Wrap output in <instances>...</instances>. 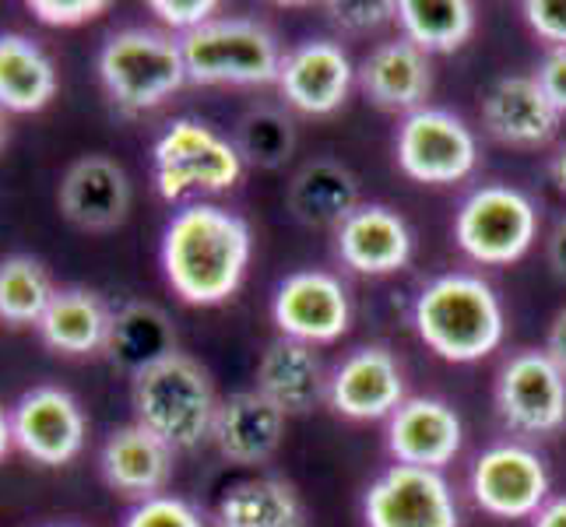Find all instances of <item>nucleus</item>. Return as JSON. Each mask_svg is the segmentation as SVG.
Here are the masks:
<instances>
[{
  "mask_svg": "<svg viewBox=\"0 0 566 527\" xmlns=\"http://www.w3.org/2000/svg\"><path fill=\"white\" fill-rule=\"evenodd\" d=\"M532 527H566V496L545 503L542 510L535 514V524Z\"/></svg>",
  "mask_w": 566,
  "mask_h": 527,
  "instance_id": "nucleus-40",
  "label": "nucleus"
},
{
  "mask_svg": "<svg viewBox=\"0 0 566 527\" xmlns=\"http://www.w3.org/2000/svg\"><path fill=\"white\" fill-rule=\"evenodd\" d=\"M472 496L493 517H535L549 503V472L532 446L496 443L472 467Z\"/></svg>",
  "mask_w": 566,
  "mask_h": 527,
  "instance_id": "nucleus-12",
  "label": "nucleus"
},
{
  "mask_svg": "<svg viewBox=\"0 0 566 527\" xmlns=\"http://www.w3.org/2000/svg\"><path fill=\"white\" fill-rule=\"evenodd\" d=\"M180 50L193 85H271L285 61L279 39L250 18H214L184 35Z\"/></svg>",
  "mask_w": 566,
  "mask_h": 527,
  "instance_id": "nucleus-6",
  "label": "nucleus"
},
{
  "mask_svg": "<svg viewBox=\"0 0 566 527\" xmlns=\"http://www.w3.org/2000/svg\"><path fill=\"white\" fill-rule=\"evenodd\" d=\"M545 351H549V359L566 373V306L553 317L549 324V338H545Z\"/></svg>",
  "mask_w": 566,
  "mask_h": 527,
  "instance_id": "nucleus-38",
  "label": "nucleus"
},
{
  "mask_svg": "<svg viewBox=\"0 0 566 527\" xmlns=\"http://www.w3.org/2000/svg\"><path fill=\"white\" fill-rule=\"evenodd\" d=\"M258 390L279 408V412L289 415H306L327 398V377L321 356L314 351V345L292 341V338H275L258 362Z\"/></svg>",
  "mask_w": 566,
  "mask_h": 527,
  "instance_id": "nucleus-23",
  "label": "nucleus"
},
{
  "mask_svg": "<svg viewBox=\"0 0 566 527\" xmlns=\"http://www.w3.org/2000/svg\"><path fill=\"white\" fill-rule=\"evenodd\" d=\"M285 201L292 219L306 229H342L359 208V180L342 162L314 159L292 176Z\"/></svg>",
  "mask_w": 566,
  "mask_h": 527,
  "instance_id": "nucleus-25",
  "label": "nucleus"
},
{
  "mask_svg": "<svg viewBox=\"0 0 566 527\" xmlns=\"http://www.w3.org/2000/svg\"><path fill=\"white\" fill-rule=\"evenodd\" d=\"M124 527H208V524L187 499L163 493V496L142 499L138 506H134L124 520Z\"/></svg>",
  "mask_w": 566,
  "mask_h": 527,
  "instance_id": "nucleus-32",
  "label": "nucleus"
},
{
  "mask_svg": "<svg viewBox=\"0 0 566 527\" xmlns=\"http://www.w3.org/2000/svg\"><path fill=\"white\" fill-rule=\"evenodd\" d=\"M395 18L422 53L461 50L475 32V8L468 0H401Z\"/></svg>",
  "mask_w": 566,
  "mask_h": 527,
  "instance_id": "nucleus-29",
  "label": "nucleus"
},
{
  "mask_svg": "<svg viewBox=\"0 0 566 527\" xmlns=\"http://www.w3.org/2000/svg\"><path fill=\"white\" fill-rule=\"evenodd\" d=\"M405 401V373L384 345H363L327 377V404L356 422L390 419Z\"/></svg>",
  "mask_w": 566,
  "mask_h": 527,
  "instance_id": "nucleus-14",
  "label": "nucleus"
},
{
  "mask_svg": "<svg viewBox=\"0 0 566 527\" xmlns=\"http://www.w3.org/2000/svg\"><path fill=\"white\" fill-rule=\"evenodd\" d=\"M11 446H14V429H11V412H4L0 408V461H4L11 454Z\"/></svg>",
  "mask_w": 566,
  "mask_h": 527,
  "instance_id": "nucleus-42",
  "label": "nucleus"
},
{
  "mask_svg": "<svg viewBox=\"0 0 566 527\" xmlns=\"http://www.w3.org/2000/svg\"><path fill=\"white\" fill-rule=\"evenodd\" d=\"M538 236V208L517 187H479L468 193L454 240L475 264H514Z\"/></svg>",
  "mask_w": 566,
  "mask_h": 527,
  "instance_id": "nucleus-7",
  "label": "nucleus"
},
{
  "mask_svg": "<svg viewBox=\"0 0 566 527\" xmlns=\"http://www.w3.org/2000/svg\"><path fill=\"white\" fill-rule=\"evenodd\" d=\"M285 415L261 390H237L219 401L211 422V443L229 464H264L282 446Z\"/></svg>",
  "mask_w": 566,
  "mask_h": 527,
  "instance_id": "nucleus-20",
  "label": "nucleus"
},
{
  "mask_svg": "<svg viewBox=\"0 0 566 527\" xmlns=\"http://www.w3.org/2000/svg\"><path fill=\"white\" fill-rule=\"evenodd\" d=\"M130 408L134 422L169 443L172 451H193L198 443L211 440L219 398L208 369L184 351H172L169 359L148 366L130 380Z\"/></svg>",
  "mask_w": 566,
  "mask_h": 527,
  "instance_id": "nucleus-3",
  "label": "nucleus"
},
{
  "mask_svg": "<svg viewBox=\"0 0 566 527\" xmlns=\"http://www.w3.org/2000/svg\"><path fill=\"white\" fill-rule=\"evenodd\" d=\"M29 11L35 14V22L50 29H74L95 22V18L109 11V4L106 0H29Z\"/></svg>",
  "mask_w": 566,
  "mask_h": 527,
  "instance_id": "nucleus-33",
  "label": "nucleus"
},
{
  "mask_svg": "<svg viewBox=\"0 0 566 527\" xmlns=\"http://www.w3.org/2000/svg\"><path fill=\"white\" fill-rule=\"evenodd\" d=\"M549 264H553V275L559 282H566V219L556 222L553 236H549Z\"/></svg>",
  "mask_w": 566,
  "mask_h": 527,
  "instance_id": "nucleus-39",
  "label": "nucleus"
},
{
  "mask_svg": "<svg viewBox=\"0 0 566 527\" xmlns=\"http://www.w3.org/2000/svg\"><path fill=\"white\" fill-rule=\"evenodd\" d=\"M172 446L163 443L145 425L130 422L113 429L99 451V472L109 489L124 493L130 499H151L163 496L172 475Z\"/></svg>",
  "mask_w": 566,
  "mask_h": 527,
  "instance_id": "nucleus-21",
  "label": "nucleus"
},
{
  "mask_svg": "<svg viewBox=\"0 0 566 527\" xmlns=\"http://www.w3.org/2000/svg\"><path fill=\"white\" fill-rule=\"evenodd\" d=\"M56 296V285L43 261L29 253L0 261V320L11 327H35Z\"/></svg>",
  "mask_w": 566,
  "mask_h": 527,
  "instance_id": "nucleus-30",
  "label": "nucleus"
},
{
  "mask_svg": "<svg viewBox=\"0 0 566 527\" xmlns=\"http://www.w3.org/2000/svg\"><path fill=\"white\" fill-rule=\"evenodd\" d=\"M324 11L345 32H369L390 22L398 14V4H387V0H335V4H324Z\"/></svg>",
  "mask_w": 566,
  "mask_h": 527,
  "instance_id": "nucleus-34",
  "label": "nucleus"
},
{
  "mask_svg": "<svg viewBox=\"0 0 566 527\" xmlns=\"http://www.w3.org/2000/svg\"><path fill=\"white\" fill-rule=\"evenodd\" d=\"M177 351V330L163 306L155 303H127L113 309L106 359L130 373V380L145 373L148 366L169 359Z\"/></svg>",
  "mask_w": 566,
  "mask_h": 527,
  "instance_id": "nucleus-26",
  "label": "nucleus"
},
{
  "mask_svg": "<svg viewBox=\"0 0 566 527\" xmlns=\"http://www.w3.org/2000/svg\"><path fill=\"white\" fill-rule=\"evenodd\" d=\"M148 11L159 18V22L172 32H198L201 25L214 22V11H219V4L214 0H151Z\"/></svg>",
  "mask_w": 566,
  "mask_h": 527,
  "instance_id": "nucleus-35",
  "label": "nucleus"
},
{
  "mask_svg": "<svg viewBox=\"0 0 566 527\" xmlns=\"http://www.w3.org/2000/svg\"><path fill=\"white\" fill-rule=\"evenodd\" d=\"M275 85L292 109L327 116L345 106L348 92L356 85V67L338 43L310 39V43L285 53Z\"/></svg>",
  "mask_w": 566,
  "mask_h": 527,
  "instance_id": "nucleus-15",
  "label": "nucleus"
},
{
  "mask_svg": "<svg viewBox=\"0 0 566 527\" xmlns=\"http://www.w3.org/2000/svg\"><path fill=\"white\" fill-rule=\"evenodd\" d=\"M130 198L127 172L109 155H82L67 166L61 190H56L64 219L85 232H109L124 225Z\"/></svg>",
  "mask_w": 566,
  "mask_h": 527,
  "instance_id": "nucleus-17",
  "label": "nucleus"
},
{
  "mask_svg": "<svg viewBox=\"0 0 566 527\" xmlns=\"http://www.w3.org/2000/svg\"><path fill=\"white\" fill-rule=\"evenodd\" d=\"M243 159L237 145L205 120H172L151 148V180L169 204H198L208 193H226L240 183Z\"/></svg>",
  "mask_w": 566,
  "mask_h": 527,
  "instance_id": "nucleus-4",
  "label": "nucleus"
},
{
  "mask_svg": "<svg viewBox=\"0 0 566 527\" xmlns=\"http://www.w3.org/2000/svg\"><path fill=\"white\" fill-rule=\"evenodd\" d=\"M282 338L303 341V345H331L338 341L348 324H353V299L342 278L331 271H296L289 275L271 303Z\"/></svg>",
  "mask_w": 566,
  "mask_h": 527,
  "instance_id": "nucleus-13",
  "label": "nucleus"
},
{
  "mask_svg": "<svg viewBox=\"0 0 566 527\" xmlns=\"http://www.w3.org/2000/svg\"><path fill=\"white\" fill-rule=\"evenodd\" d=\"M496 408L514 433H556L566 422V373L545 348L514 351L496 377Z\"/></svg>",
  "mask_w": 566,
  "mask_h": 527,
  "instance_id": "nucleus-9",
  "label": "nucleus"
},
{
  "mask_svg": "<svg viewBox=\"0 0 566 527\" xmlns=\"http://www.w3.org/2000/svg\"><path fill=\"white\" fill-rule=\"evenodd\" d=\"M559 109L535 74H506L485 92L482 127L506 148H542L556 138Z\"/></svg>",
  "mask_w": 566,
  "mask_h": 527,
  "instance_id": "nucleus-16",
  "label": "nucleus"
},
{
  "mask_svg": "<svg viewBox=\"0 0 566 527\" xmlns=\"http://www.w3.org/2000/svg\"><path fill=\"white\" fill-rule=\"evenodd\" d=\"M219 527H303V503L282 478H247L222 496Z\"/></svg>",
  "mask_w": 566,
  "mask_h": 527,
  "instance_id": "nucleus-28",
  "label": "nucleus"
},
{
  "mask_svg": "<svg viewBox=\"0 0 566 527\" xmlns=\"http://www.w3.org/2000/svg\"><path fill=\"white\" fill-rule=\"evenodd\" d=\"M50 527H71V524H50Z\"/></svg>",
  "mask_w": 566,
  "mask_h": 527,
  "instance_id": "nucleus-44",
  "label": "nucleus"
},
{
  "mask_svg": "<svg viewBox=\"0 0 566 527\" xmlns=\"http://www.w3.org/2000/svg\"><path fill=\"white\" fill-rule=\"evenodd\" d=\"M11 429L18 451L46 467L71 464L85 451V436H88L82 404L64 387L53 383H39L14 401Z\"/></svg>",
  "mask_w": 566,
  "mask_h": 527,
  "instance_id": "nucleus-11",
  "label": "nucleus"
},
{
  "mask_svg": "<svg viewBox=\"0 0 566 527\" xmlns=\"http://www.w3.org/2000/svg\"><path fill=\"white\" fill-rule=\"evenodd\" d=\"M398 166L408 180L447 187L472 176L479 162V141L472 127L451 109H416L398 127Z\"/></svg>",
  "mask_w": 566,
  "mask_h": 527,
  "instance_id": "nucleus-8",
  "label": "nucleus"
},
{
  "mask_svg": "<svg viewBox=\"0 0 566 527\" xmlns=\"http://www.w3.org/2000/svg\"><path fill=\"white\" fill-rule=\"evenodd\" d=\"M109 324L113 309L99 292L71 285L56 288V296L46 306L43 320L35 324V330L43 345L61 351V356H95V351H106Z\"/></svg>",
  "mask_w": 566,
  "mask_h": 527,
  "instance_id": "nucleus-24",
  "label": "nucleus"
},
{
  "mask_svg": "<svg viewBox=\"0 0 566 527\" xmlns=\"http://www.w3.org/2000/svg\"><path fill=\"white\" fill-rule=\"evenodd\" d=\"M535 77H538V85L545 88V95L553 99V106L559 113H566V46L549 50V56L542 61Z\"/></svg>",
  "mask_w": 566,
  "mask_h": 527,
  "instance_id": "nucleus-37",
  "label": "nucleus"
},
{
  "mask_svg": "<svg viewBox=\"0 0 566 527\" xmlns=\"http://www.w3.org/2000/svg\"><path fill=\"white\" fill-rule=\"evenodd\" d=\"M232 145H237L243 166L279 169L289 162L292 148H296V127H292V120L282 109L258 106L240 116Z\"/></svg>",
  "mask_w": 566,
  "mask_h": 527,
  "instance_id": "nucleus-31",
  "label": "nucleus"
},
{
  "mask_svg": "<svg viewBox=\"0 0 566 527\" xmlns=\"http://www.w3.org/2000/svg\"><path fill=\"white\" fill-rule=\"evenodd\" d=\"M366 527H458V499L440 472L390 464L363 499Z\"/></svg>",
  "mask_w": 566,
  "mask_h": 527,
  "instance_id": "nucleus-10",
  "label": "nucleus"
},
{
  "mask_svg": "<svg viewBox=\"0 0 566 527\" xmlns=\"http://www.w3.org/2000/svg\"><path fill=\"white\" fill-rule=\"evenodd\" d=\"M338 257L356 275H395L412 261V229L384 204H359L338 229Z\"/></svg>",
  "mask_w": 566,
  "mask_h": 527,
  "instance_id": "nucleus-19",
  "label": "nucleus"
},
{
  "mask_svg": "<svg viewBox=\"0 0 566 527\" xmlns=\"http://www.w3.org/2000/svg\"><path fill=\"white\" fill-rule=\"evenodd\" d=\"M549 176H553L556 190H559L563 198H566V145H559V148H556L553 162H549Z\"/></svg>",
  "mask_w": 566,
  "mask_h": 527,
  "instance_id": "nucleus-41",
  "label": "nucleus"
},
{
  "mask_svg": "<svg viewBox=\"0 0 566 527\" xmlns=\"http://www.w3.org/2000/svg\"><path fill=\"white\" fill-rule=\"evenodd\" d=\"M524 18L538 32V39L553 43V50L566 46V0H528Z\"/></svg>",
  "mask_w": 566,
  "mask_h": 527,
  "instance_id": "nucleus-36",
  "label": "nucleus"
},
{
  "mask_svg": "<svg viewBox=\"0 0 566 527\" xmlns=\"http://www.w3.org/2000/svg\"><path fill=\"white\" fill-rule=\"evenodd\" d=\"M56 95V67L50 53L22 32H0V109L39 113Z\"/></svg>",
  "mask_w": 566,
  "mask_h": 527,
  "instance_id": "nucleus-27",
  "label": "nucleus"
},
{
  "mask_svg": "<svg viewBox=\"0 0 566 527\" xmlns=\"http://www.w3.org/2000/svg\"><path fill=\"white\" fill-rule=\"evenodd\" d=\"M99 82L116 109L148 113L187 85L180 39L155 29L113 32L99 50Z\"/></svg>",
  "mask_w": 566,
  "mask_h": 527,
  "instance_id": "nucleus-5",
  "label": "nucleus"
},
{
  "mask_svg": "<svg viewBox=\"0 0 566 527\" xmlns=\"http://www.w3.org/2000/svg\"><path fill=\"white\" fill-rule=\"evenodd\" d=\"M419 338L447 362H479L503 341V303L479 275H440L429 282L412 309Z\"/></svg>",
  "mask_w": 566,
  "mask_h": 527,
  "instance_id": "nucleus-2",
  "label": "nucleus"
},
{
  "mask_svg": "<svg viewBox=\"0 0 566 527\" xmlns=\"http://www.w3.org/2000/svg\"><path fill=\"white\" fill-rule=\"evenodd\" d=\"M253 253L250 225L211 201L184 204L163 232V271L190 306H219L247 278Z\"/></svg>",
  "mask_w": 566,
  "mask_h": 527,
  "instance_id": "nucleus-1",
  "label": "nucleus"
},
{
  "mask_svg": "<svg viewBox=\"0 0 566 527\" xmlns=\"http://www.w3.org/2000/svg\"><path fill=\"white\" fill-rule=\"evenodd\" d=\"M356 82L374 106L416 113L422 109L429 88H433V67H429V53H422L401 35L369 50V56L356 71Z\"/></svg>",
  "mask_w": 566,
  "mask_h": 527,
  "instance_id": "nucleus-22",
  "label": "nucleus"
},
{
  "mask_svg": "<svg viewBox=\"0 0 566 527\" xmlns=\"http://www.w3.org/2000/svg\"><path fill=\"white\" fill-rule=\"evenodd\" d=\"M464 425L461 415L440 398H405L387 419V451L398 464L440 472L461 454Z\"/></svg>",
  "mask_w": 566,
  "mask_h": 527,
  "instance_id": "nucleus-18",
  "label": "nucleus"
},
{
  "mask_svg": "<svg viewBox=\"0 0 566 527\" xmlns=\"http://www.w3.org/2000/svg\"><path fill=\"white\" fill-rule=\"evenodd\" d=\"M4 145H8V113L0 109V148H4Z\"/></svg>",
  "mask_w": 566,
  "mask_h": 527,
  "instance_id": "nucleus-43",
  "label": "nucleus"
}]
</instances>
